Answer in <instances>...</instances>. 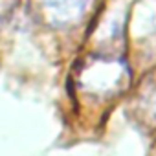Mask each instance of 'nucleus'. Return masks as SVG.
<instances>
[{"label":"nucleus","mask_w":156,"mask_h":156,"mask_svg":"<svg viewBox=\"0 0 156 156\" xmlns=\"http://www.w3.org/2000/svg\"><path fill=\"white\" fill-rule=\"evenodd\" d=\"M33 4L42 22L55 30H64L85 19L92 0H33Z\"/></svg>","instance_id":"f257e3e1"},{"label":"nucleus","mask_w":156,"mask_h":156,"mask_svg":"<svg viewBox=\"0 0 156 156\" xmlns=\"http://www.w3.org/2000/svg\"><path fill=\"white\" fill-rule=\"evenodd\" d=\"M15 4H17V0H0V24H4L9 19Z\"/></svg>","instance_id":"f03ea898"}]
</instances>
